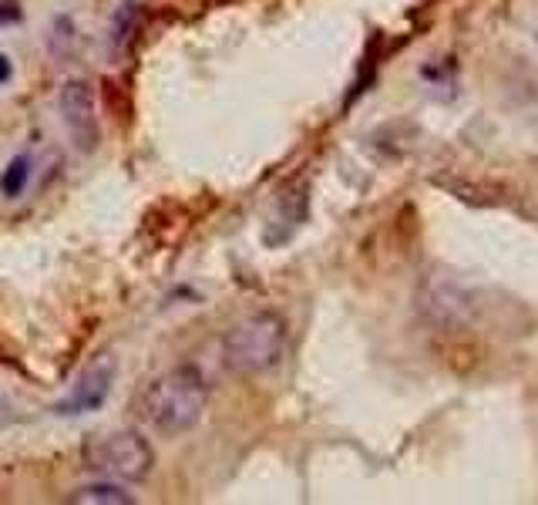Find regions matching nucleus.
I'll return each mask as SVG.
<instances>
[{"instance_id": "f257e3e1", "label": "nucleus", "mask_w": 538, "mask_h": 505, "mask_svg": "<svg viewBox=\"0 0 538 505\" xmlns=\"http://www.w3.org/2000/svg\"><path fill=\"white\" fill-rule=\"evenodd\" d=\"M206 404H209L206 378H202L196 367L182 364L165 371L152 384H145V391L135 401V411L155 435L179 438L199 425L202 415H206Z\"/></svg>"}, {"instance_id": "f03ea898", "label": "nucleus", "mask_w": 538, "mask_h": 505, "mask_svg": "<svg viewBox=\"0 0 538 505\" xmlns=\"http://www.w3.org/2000/svg\"><path fill=\"white\" fill-rule=\"evenodd\" d=\"M286 354V320L273 310L243 317L222 337V364L233 374H266Z\"/></svg>"}, {"instance_id": "7ed1b4c3", "label": "nucleus", "mask_w": 538, "mask_h": 505, "mask_svg": "<svg viewBox=\"0 0 538 505\" xmlns=\"http://www.w3.org/2000/svg\"><path fill=\"white\" fill-rule=\"evenodd\" d=\"M81 465L101 479L132 485L148 479L155 468V452L138 431H101L81 448Z\"/></svg>"}, {"instance_id": "20e7f679", "label": "nucleus", "mask_w": 538, "mask_h": 505, "mask_svg": "<svg viewBox=\"0 0 538 505\" xmlns=\"http://www.w3.org/2000/svg\"><path fill=\"white\" fill-rule=\"evenodd\" d=\"M417 310L434 327H465L471 314H475V293H471L465 280L451 277V273H434L417 293Z\"/></svg>"}, {"instance_id": "39448f33", "label": "nucleus", "mask_w": 538, "mask_h": 505, "mask_svg": "<svg viewBox=\"0 0 538 505\" xmlns=\"http://www.w3.org/2000/svg\"><path fill=\"white\" fill-rule=\"evenodd\" d=\"M115 374H118V361L111 354H98L81 367V374L74 378L71 391L54 404L61 418H78V415H91L98 411L101 404L108 401L111 388H115Z\"/></svg>"}, {"instance_id": "423d86ee", "label": "nucleus", "mask_w": 538, "mask_h": 505, "mask_svg": "<svg viewBox=\"0 0 538 505\" xmlns=\"http://www.w3.org/2000/svg\"><path fill=\"white\" fill-rule=\"evenodd\" d=\"M61 108V122L68 128L71 142L78 152H91L101 142V128H98V105H95V91H91L88 81L74 78L61 88L58 98Z\"/></svg>"}, {"instance_id": "0eeeda50", "label": "nucleus", "mask_w": 538, "mask_h": 505, "mask_svg": "<svg viewBox=\"0 0 538 505\" xmlns=\"http://www.w3.org/2000/svg\"><path fill=\"white\" fill-rule=\"evenodd\" d=\"M306 186H290L276 196L273 209H269L266 229H263V240L266 246H283L286 240H293V233L306 223Z\"/></svg>"}, {"instance_id": "6e6552de", "label": "nucleus", "mask_w": 538, "mask_h": 505, "mask_svg": "<svg viewBox=\"0 0 538 505\" xmlns=\"http://www.w3.org/2000/svg\"><path fill=\"white\" fill-rule=\"evenodd\" d=\"M68 502H78V505H132L135 499L122 489V482L118 485H85V489H78V492H71L68 495Z\"/></svg>"}, {"instance_id": "1a4fd4ad", "label": "nucleus", "mask_w": 538, "mask_h": 505, "mask_svg": "<svg viewBox=\"0 0 538 505\" xmlns=\"http://www.w3.org/2000/svg\"><path fill=\"white\" fill-rule=\"evenodd\" d=\"M138 21H142V4H138V0H125V4L118 7L115 21H111V48L122 51L125 44L132 41Z\"/></svg>"}, {"instance_id": "9d476101", "label": "nucleus", "mask_w": 538, "mask_h": 505, "mask_svg": "<svg viewBox=\"0 0 538 505\" xmlns=\"http://www.w3.org/2000/svg\"><path fill=\"white\" fill-rule=\"evenodd\" d=\"M27 182H31V159H27V155H17V159L7 162L4 176H0V192H4L7 199H17V196H24Z\"/></svg>"}, {"instance_id": "9b49d317", "label": "nucleus", "mask_w": 538, "mask_h": 505, "mask_svg": "<svg viewBox=\"0 0 538 505\" xmlns=\"http://www.w3.org/2000/svg\"><path fill=\"white\" fill-rule=\"evenodd\" d=\"M11 61H7V54H0V85H4V81H11Z\"/></svg>"}]
</instances>
